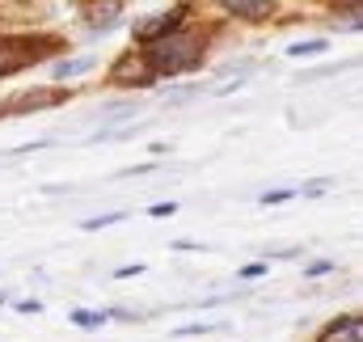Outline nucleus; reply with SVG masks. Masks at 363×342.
I'll use <instances>...</instances> for the list:
<instances>
[{"label": "nucleus", "instance_id": "f257e3e1", "mask_svg": "<svg viewBox=\"0 0 363 342\" xmlns=\"http://www.w3.org/2000/svg\"><path fill=\"white\" fill-rule=\"evenodd\" d=\"M207 47H211V26H194V21H186L182 30L165 34V38H157V43H148L144 55H148L152 72L165 81V77H182V72L203 68Z\"/></svg>", "mask_w": 363, "mask_h": 342}, {"label": "nucleus", "instance_id": "f03ea898", "mask_svg": "<svg viewBox=\"0 0 363 342\" xmlns=\"http://www.w3.org/2000/svg\"><path fill=\"white\" fill-rule=\"evenodd\" d=\"M110 81L123 89H152L161 77L152 72V64H148V55H144V47H127L114 64H110Z\"/></svg>", "mask_w": 363, "mask_h": 342}, {"label": "nucleus", "instance_id": "7ed1b4c3", "mask_svg": "<svg viewBox=\"0 0 363 342\" xmlns=\"http://www.w3.org/2000/svg\"><path fill=\"white\" fill-rule=\"evenodd\" d=\"M190 13H194L190 4H178V9H165V13H152V17L135 21V47H148V43H157V38L182 30V26L190 21Z\"/></svg>", "mask_w": 363, "mask_h": 342}, {"label": "nucleus", "instance_id": "20e7f679", "mask_svg": "<svg viewBox=\"0 0 363 342\" xmlns=\"http://www.w3.org/2000/svg\"><path fill=\"white\" fill-rule=\"evenodd\" d=\"M118 17H123V0H85V4H81V26H85L89 34L114 30Z\"/></svg>", "mask_w": 363, "mask_h": 342}, {"label": "nucleus", "instance_id": "39448f33", "mask_svg": "<svg viewBox=\"0 0 363 342\" xmlns=\"http://www.w3.org/2000/svg\"><path fill=\"white\" fill-rule=\"evenodd\" d=\"M233 21H250V26H267L279 13V0H216Z\"/></svg>", "mask_w": 363, "mask_h": 342}, {"label": "nucleus", "instance_id": "423d86ee", "mask_svg": "<svg viewBox=\"0 0 363 342\" xmlns=\"http://www.w3.org/2000/svg\"><path fill=\"white\" fill-rule=\"evenodd\" d=\"M313 342H363V309L330 317V321L317 330V338Z\"/></svg>", "mask_w": 363, "mask_h": 342}, {"label": "nucleus", "instance_id": "0eeeda50", "mask_svg": "<svg viewBox=\"0 0 363 342\" xmlns=\"http://www.w3.org/2000/svg\"><path fill=\"white\" fill-rule=\"evenodd\" d=\"M60 101H68V89H30L21 97H13L4 110L9 114H30V110H43V106H60Z\"/></svg>", "mask_w": 363, "mask_h": 342}, {"label": "nucleus", "instance_id": "6e6552de", "mask_svg": "<svg viewBox=\"0 0 363 342\" xmlns=\"http://www.w3.org/2000/svg\"><path fill=\"white\" fill-rule=\"evenodd\" d=\"M287 51V60H313V55H325L330 51V38H300V43H291V47H283Z\"/></svg>", "mask_w": 363, "mask_h": 342}, {"label": "nucleus", "instance_id": "1a4fd4ad", "mask_svg": "<svg viewBox=\"0 0 363 342\" xmlns=\"http://www.w3.org/2000/svg\"><path fill=\"white\" fill-rule=\"evenodd\" d=\"M68 321H72L77 330H101V326L110 321V313H106V309H72Z\"/></svg>", "mask_w": 363, "mask_h": 342}, {"label": "nucleus", "instance_id": "9d476101", "mask_svg": "<svg viewBox=\"0 0 363 342\" xmlns=\"http://www.w3.org/2000/svg\"><path fill=\"white\" fill-rule=\"evenodd\" d=\"M89 68H93V60L89 55H81V60H64V64H55L51 77H55V81H72V77H85Z\"/></svg>", "mask_w": 363, "mask_h": 342}, {"label": "nucleus", "instance_id": "9b49d317", "mask_svg": "<svg viewBox=\"0 0 363 342\" xmlns=\"http://www.w3.org/2000/svg\"><path fill=\"white\" fill-rule=\"evenodd\" d=\"M123 220H127V211H101V216H93V220H81V228H85V233H101V228L123 224Z\"/></svg>", "mask_w": 363, "mask_h": 342}, {"label": "nucleus", "instance_id": "f8f14e48", "mask_svg": "<svg viewBox=\"0 0 363 342\" xmlns=\"http://www.w3.org/2000/svg\"><path fill=\"white\" fill-rule=\"evenodd\" d=\"M296 194H300L296 186H274V190H262V194H258V203H262V207H279V203H287V199H296Z\"/></svg>", "mask_w": 363, "mask_h": 342}, {"label": "nucleus", "instance_id": "ddd939ff", "mask_svg": "<svg viewBox=\"0 0 363 342\" xmlns=\"http://www.w3.org/2000/svg\"><path fill=\"white\" fill-rule=\"evenodd\" d=\"M211 330H224V321H194V326H178L174 338H199V334H211Z\"/></svg>", "mask_w": 363, "mask_h": 342}, {"label": "nucleus", "instance_id": "4468645a", "mask_svg": "<svg viewBox=\"0 0 363 342\" xmlns=\"http://www.w3.org/2000/svg\"><path fill=\"white\" fill-rule=\"evenodd\" d=\"M334 30L338 34H363V9L359 13H347V17H334Z\"/></svg>", "mask_w": 363, "mask_h": 342}, {"label": "nucleus", "instance_id": "2eb2a0df", "mask_svg": "<svg viewBox=\"0 0 363 342\" xmlns=\"http://www.w3.org/2000/svg\"><path fill=\"white\" fill-rule=\"evenodd\" d=\"M325 9H330L334 17H347V13H359L363 0H325Z\"/></svg>", "mask_w": 363, "mask_h": 342}, {"label": "nucleus", "instance_id": "dca6fc26", "mask_svg": "<svg viewBox=\"0 0 363 342\" xmlns=\"http://www.w3.org/2000/svg\"><path fill=\"white\" fill-rule=\"evenodd\" d=\"M334 270V262L330 258H317V262H304V279H321V275H330Z\"/></svg>", "mask_w": 363, "mask_h": 342}, {"label": "nucleus", "instance_id": "f3484780", "mask_svg": "<svg viewBox=\"0 0 363 342\" xmlns=\"http://www.w3.org/2000/svg\"><path fill=\"white\" fill-rule=\"evenodd\" d=\"M199 93H203L199 85H182V89H169V93H165V101H169V106H178V101H190V97H199Z\"/></svg>", "mask_w": 363, "mask_h": 342}, {"label": "nucleus", "instance_id": "a211bd4d", "mask_svg": "<svg viewBox=\"0 0 363 342\" xmlns=\"http://www.w3.org/2000/svg\"><path fill=\"white\" fill-rule=\"evenodd\" d=\"M174 211H178V203H152V207H148V216H152V220H169Z\"/></svg>", "mask_w": 363, "mask_h": 342}, {"label": "nucleus", "instance_id": "6ab92c4d", "mask_svg": "<svg viewBox=\"0 0 363 342\" xmlns=\"http://www.w3.org/2000/svg\"><path fill=\"white\" fill-rule=\"evenodd\" d=\"M237 275H241V279H262V275H267V262H250V266H241Z\"/></svg>", "mask_w": 363, "mask_h": 342}, {"label": "nucleus", "instance_id": "aec40b11", "mask_svg": "<svg viewBox=\"0 0 363 342\" xmlns=\"http://www.w3.org/2000/svg\"><path fill=\"white\" fill-rule=\"evenodd\" d=\"M135 275H144V262H131V266H118L114 270V279H135Z\"/></svg>", "mask_w": 363, "mask_h": 342}, {"label": "nucleus", "instance_id": "412c9836", "mask_svg": "<svg viewBox=\"0 0 363 342\" xmlns=\"http://www.w3.org/2000/svg\"><path fill=\"white\" fill-rule=\"evenodd\" d=\"M330 190V182H308V186H300V194H308V199H317V194H325Z\"/></svg>", "mask_w": 363, "mask_h": 342}, {"label": "nucleus", "instance_id": "4be33fe9", "mask_svg": "<svg viewBox=\"0 0 363 342\" xmlns=\"http://www.w3.org/2000/svg\"><path fill=\"white\" fill-rule=\"evenodd\" d=\"M169 250H178V254H199V250H203V246H199V241H174V246H169Z\"/></svg>", "mask_w": 363, "mask_h": 342}, {"label": "nucleus", "instance_id": "5701e85b", "mask_svg": "<svg viewBox=\"0 0 363 342\" xmlns=\"http://www.w3.org/2000/svg\"><path fill=\"white\" fill-rule=\"evenodd\" d=\"M38 309H43L38 300H21V304H17V313H38Z\"/></svg>", "mask_w": 363, "mask_h": 342}, {"label": "nucleus", "instance_id": "b1692460", "mask_svg": "<svg viewBox=\"0 0 363 342\" xmlns=\"http://www.w3.org/2000/svg\"><path fill=\"white\" fill-rule=\"evenodd\" d=\"M267 258H300V250H271Z\"/></svg>", "mask_w": 363, "mask_h": 342}]
</instances>
